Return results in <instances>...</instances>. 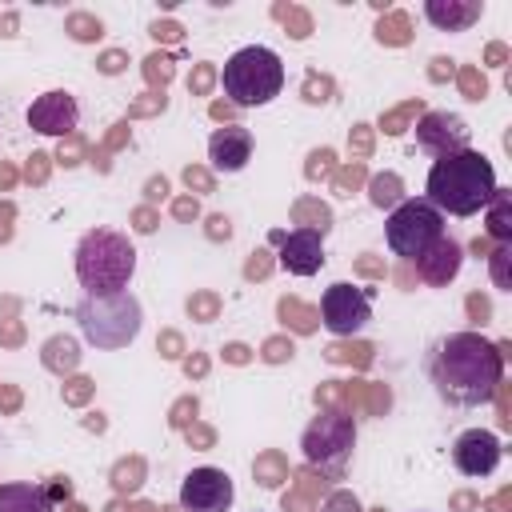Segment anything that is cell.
<instances>
[{
	"mask_svg": "<svg viewBox=\"0 0 512 512\" xmlns=\"http://www.w3.org/2000/svg\"><path fill=\"white\" fill-rule=\"evenodd\" d=\"M428 384L452 408L488 404L504 380V356L480 332H448L424 356Z\"/></svg>",
	"mask_w": 512,
	"mask_h": 512,
	"instance_id": "6da1fadb",
	"label": "cell"
},
{
	"mask_svg": "<svg viewBox=\"0 0 512 512\" xmlns=\"http://www.w3.org/2000/svg\"><path fill=\"white\" fill-rule=\"evenodd\" d=\"M496 192V168L484 152L464 148L452 156L432 160L428 180H424V200L444 216H476L488 208Z\"/></svg>",
	"mask_w": 512,
	"mask_h": 512,
	"instance_id": "7a4b0ae2",
	"label": "cell"
},
{
	"mask_svg": "<svg viewBox=\"0 0 512 512\" xmlns=\"http://www.w3.org/2000/svg\"><path fill=\"white\" fill-rule=\"evenodd\" d=\"M136 272V248L124 232L112 228H92L76 244V280L92 296H112L128 292V280Z\"/></svg>",
	"mask_w": 512,
	"mask_h": 512,
	"instance_id": "3957f363",
	"label": "cell"
},
{
	"mask_svg": "<svg viewBox=\"0 0 512 512\" xmlns=\"http://www.w3.org/2000/svg\"><path fill=\"white\" fill-rule=\"evenodd\" d=\"M76 324H80L88 344H96L104 352H116V348H128L140 336L144 308L132 292H112V296L84 292L76 300Z\"/></svg>",
	"mask_w": 512,
	"mask_h": 512,
	"instance_id": "277c9868",
	"label": "cell"
},
{
	"mask_svg": "<svg viewBox=\"0 0 512 512\" xmlns=\"http://www.w3.org/2000/svg\"><path fill=\"white\" fill-rule=\"evenodd\" d=\"M220 88H224V96L236 108H260V104H268V100L280 96V88H284V64H280V56L272 48L248 44V48H240V52H232L224 60Z\"/></svg>",
	"mask_w": 512,
	"mask_h": 512,
	"instance_id": "5b68a950",
	"label": "cell"
},
{
	"mask_svg": "<svg viewBox=\"0 0 512 512\" xmlns=\"http://www.w3.org/2000/svg\"><path fill=\"white\" fill-rule=\"evenodd\" d=\"M444 236V216L420 196V200H400L392 212H388V220H384V240H388V248L396 252V256H404V260H420L436 240Z\"/></svg>",
	"mask_w": 512,
	"mask_h": 512,
	"instance_id": "8992f818",
	"label": "cell"
},
{
	"mask_svg": "<svg viewBox=\"0 0 512 512\" xmlns=\"http://www.w3.org/2000/svg\"><path fill=\"white\" fill-rule=\"evenodd\" d=\"M300 448H304V460H308V464H316L320 472L340 476L344 464H348V456H352V448H356V420H352L348 412H340V408L320 412V416L304 428Z\"/></svg>",
	"mask_w": 512,
	"mask_h": 512,
	"instance_id": "52a82bcc",
	"label": "cell"
},
{
	"mask_svg": "<svg viewBox=\"0 0 512 512\" xmlns=\"http://www.w3.org/2000/svg\"><path fill=\"white\" fill-rule=\"evenodd\" d=\"M320 320L332 336H356L368 328L372 320V292L368 288H356L348 280H336L324 288L320 296Z\"/></svg>",
	"mask_w": 512,
	"mask_h": 512,
	"instance_id": "ba28073f",
	"label": "cell"
},
{
	"mask_svg": "<svg viewBox=\"0 0 512 512\" xmlns=\"http://www.w3.org/2000/svg\"><path fill=\"white\" fill-rule=\"evenodd\" d=\"M236 500V484L224 468H192L180 480V508L184 512H228Z\"/></svg>",
	"mask_w": 512,
	"mask_h": 512,
	"instance_id": "9c48e42d",
	"label": "cell"
},
{
	"mask_svg": "<svg viewBox=\"0 0 512 512\" xmlns=\"http://www.w3.org/2000/svg\"><path fill=\"white\" fill-rule=\"evenodd\" d=\"M416 144L428 156L440 160V156H452V152L472 148V132H468V124L456 112H424L416 120Z\"/></svg>",
	"mask_w": 512,
	"mask_h": 512,
	"instance_id": "30bf717a",
	"label": "cell"
},
{
	"mask_svg": "<svg viewBox=\"0 0 512 512\" xmlns=\"http://www.w3.org/2000/svg\"><path fill=\"white\" fill-rule=\"evenodd\" d=\"M76 124H80V104L64 88H52L28 104V128H36L44 136H72Z\"/></svg>",
	"mask_w": 512,
	"mask_h": 512,
	"instance_id": "8fae6325",
	"label": "cell"
},
{
	"mask_svg": "<svg viewBox=\"0 0 512 512\" xmlns=\"http://www.w3.org/2000/svg\"><path fill=\"white\" fill-rule=\"evenodd\" d=\"M500 456H504V444H500V436L488 432V428H468V432H460L456 444H452V464H456L464 476H492L496 464H500Z\"/></svg>",
	"mask_w": 512,
	"mask_h": 512,
	"instance_id": "7c38bea8",
	"label": "cell"
},
{
	"mask_svg": "<svg viewBox=\"0 0 512 512\" xmlns=\"http://www.w3.org/2000/svg\"><path fill=\"white\" fill-rule=\"evenodd\" d=\"M272 244H280V268L292 276H316L324 268V236L316 228L272 232Z\"/></svg>",
	"mask_w": 512,
	"mask_h": 512,
	"instance_id": "4fadbf2b",
	"label": "cell"
},
{
	"mask_svg": "<svg viewBox=\"0 0 512 512\" xmlns=\"http://www.w3.org/2000/svg\"><path fill=\"white\" fill-rule=\"evenodd\" d=\"M208 160L216 172H240L252 160V132L240 124H224L208 136Z\"/></svg>",
	"mask_w": 512,
	"mask_h": 512,
	"instance_id": "5bb4252c",
	"label": "cell"
},
{
	"mask_svg": "<svg viewBox=\"0 0 512 512\" xmlns=\"http://www.w3.org/2000/svg\"><path fill=\"white\" fill-rule=\"evenodd\" d=\"M460 260H464L460 244H456L452 236H440V240H436V244L416 260V268H420V276H424L428 284H444V280H452V276H456Z\"/></svg>",
	"mask_w": 512,
	"mask_h": 512,
	"instance_id": "9a60e30c",
	"label": "cell"
},
{
	"mask_svg": "<svg viewBox=\"0 0 512 512\" xmlns=\"http://www.w3.org/2000/svg\"><path fill=\"white\" fill-rule=\"evenodd\" d=\"M0 512H56L44 484H0Z\"/></svg>",
	"mask_w": 512,
	"mask_h": 512,
	"instance_id": "2e32d148",
	"label": "cell"
},
{
	"mask_svg": "<svg viewBox=\"0 0 512 512\" xmlns=\"http://www.w3.org/2000/svg\"><path fill=\"white\" fill-rule=\"evenodd\" d=\"M424 16L440 28V32H460V28H468L476 16H480V4H444V0H428L424 4Z\"/></svg>",
	"mask_w": 512,
	"mask_h": 512,
	"instance_id": "e0dca14e",
	"label": "cell"
},
{
	"mask_svg": "<svg viewBox=\"0 0 512 512\" xmlns=\"http://www.w3.org/2000/svg\"><path fill=\"white\" fill-rule=\"evenodd\" d=\"M488 232L496 244H508L512 240V220H508V192L496 188L492 200H488Z\"/></svg>",
	"mask_w": 512,
	"mask_h": 512,
	"instance_id": "ac0fdd59",
	"label": "cell"
},
{
	"mask_svg": "<svg viewBox=\"0 0 512 512\" xmlns=\"http://www.w3.org/2000/svg\"><path fill=\"white\" fill-rule=\"evenodd\" d=\"M400 184L392 180V176H380V180H372V204L376 208H396L400 204V192H396Z\"/></svg>",
	"mask_w": 512,
	"mask_h": 512,
	"instance_id": "d6986e66",
	"label": "cell"
},
{
	"mask_svg": "<svg viewBox=\"0 0 512 512\" xmlns=\"http://www.w3.org/2000/svg\"><path fill=\"white\" fill-rule=\"evenodd\" d=\"M508 256H512L508 244H500V248L488 256V260H492V280H496V288H512V280H508Z\"/></svg>",
	"mask_w": 512,
	"mask_h": 512,
	"instance_id": "ffe728a7",
	"label": "cell"
}]
</instances>
